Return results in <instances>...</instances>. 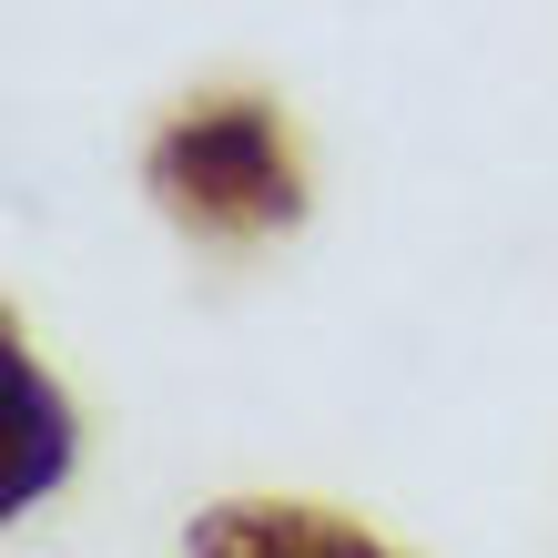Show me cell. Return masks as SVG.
Wrapping results in <instances>:
<instances>
[{
	"instance_id": "6da1fadb",
	"label": "cell",
	"mask_w": 558,
	"mask_h": 558,
	"mask_svg": "<svg viewBox=\"0 0 558 558\" xmlns=\"http://www.w3.org/2000/svg\"><path fill=\"white\" fill-rule=\"evenodd\" d=\"M143 183H153V204L173 223H193V234H214V244L284 234V223L305 214V173H294V143H284L275 102H204V112H183L173 133L153 143Z\"/></svg>"
},
{
	"instance_id": "7a4b0ae2",
	"label": "cell",
	"mask_w": 558,
	"mask_h": 558,
	"mask_svg": "<svg viewBox=\"0 0 558 558\" xmlns=\"http://www.w3.org/2000/svg\"><path fill=\"white\" fill-rule=\"evenodd\" d=\"M183 558H397L336 508H294V498H223L193 518Z\"/></svg>"
}]
</instances>
